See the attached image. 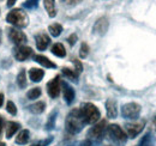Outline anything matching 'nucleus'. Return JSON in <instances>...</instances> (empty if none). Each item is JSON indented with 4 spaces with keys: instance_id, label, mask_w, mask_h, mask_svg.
<instances>
[{
    "instance_id": "f257e3e1",
    "label": "nucleus",
    "mask_w": 156,
    "mask_h": 146,
    "mask_svg": "<svg viewBox=\"0 0 156 146\" xmlns=\"http://www.w3.org/2000/svg\"><path fill=\"white\" fill-rule=\"evenodd\" d=\"M85 125V121L80 114V110L79 109H72L70 111V114L67 115L66 117V122H65V126H66V130L71 134H77L79 133L83 127Z\"/></svg>"
},
{
    "instance_id": "f03ea898",
    "label": "nucleus",
    "mask_w": 156,
    "mask_h": 146,
    "mask_svg": "<svg viewBox=\"0 0 156 146\" xmlns=\"http://www.w3.org/2000/svg\"><path fill=\"white\" fill-rule=\"evenodd\" d=\"M6 20L10 24H12L13 26H16V28H25L29 24L28 15L24 11H22L20 9L11 10L9 12V15L6 16Z\"/></svg>"
},
{
    "instance_id": "7ed1b4c3",
    "label": "nucleus",
    "mask_w": 156,
    "mask_h": 146,
    "mask_svg": "<svg viewBox=\"0 0 156 146\" xmlns=\"http://www.w3.org/2000/svg\"><path fill=\"white\" fill-rule=\"evenodd\" d=\"M79 110H80V114H82L85 123H95L101 117V113H100L98 108L93 103H84L79 108Z\"/></svg>"
},
{
    "instance_id": "20e7f679",
    "label": "nucleus",
    "mask_w": 156,
    "mask_h": 146,
    "mask_svg": "<svg viewBox=\"0 0 156 146\" xmlns=\"http://www.w3.org/2000/svg\"><path fill=\"white\" fill-rule=\"evenodd\" d=\"M107 134L109 137V139L112 141H114L118 145H122L126 143V139H127V135L126 133L121 129L120 126L118 125H111L107 127Z\"/></svg>"
},
{
    "instance_id": "39448f33",
    "label": "nucleus",
    "mask_w": 156,
    "mask_h": 146,
    "mask_svg": "<svg viewBox=\"0 0 156 146\" xmlns=\"http://www.w3.org/2000/svg\"><path fill=\"white\" fill-rule=\"evenodd\" d=\"M140 106L138 103L131 102V103H126L121 107V115L125 119H130V120H135L139 116L140 114Z\"/></svg>"
},
{
    "instance_id": "423d86ee",
    "label": "nucleus",
    "mask_w": 156,
    "mask_h": 146,
    "mask_svg": "<svg viewBox=\"0 0 156 146\" xmlns=\"http://www.w3.org/2000/svg\"><path fill=\"white\" fill-rule=\"evenodd\" d=\"M106 130H107V122H106V120H102V121L98 122L94 127H91L89 129L88 135H89L91 139H94V140H96V141H100V140L103 138Z\"/></svg>"
},
{
    "instance_id": "0eeeda50",
    "label": "nucleus",
    "mask_w": 156,
    "mask_h": 146,
    "mask_svg": "<svg viewBox=\"0 0 156 146\" xmlns=\"http://www.w3.org/2000/svg\"><path fill=\"white\" fill-rule=\"evenodd\" d=\"M7 35H9V38L12 43L17 44V46H22L27 42V35L20 31V29H16V28H9L7 29Z\"/></svg>"
},
{
    "instance_id": "6e6552de",
    "label": "nucleus",
    "mask_w": 156,
    "mask_h": 146,
    "mask_svg": "<svg viewBox=\"0 0 156 146\" xmlns=\"http://www.w3.org/2000/svg\"><path fill=\"white\" fill-rule=\"evenodd\" d=\"M33 55V49L28 46H17L13 48V56L17 61H25Z\"/></svg>"
},
{
    "instance_id": "1a4fd4ad",
    "label": "nucleus",
    "mask_w": 156,
    "mask_h": 146,
    "mask_svg": "<svg viewBox=\"0 0 156 146\" xmlns=\"http://www.w3.org/2000/svg\"><path fill=\"white\" fill-rule=\"evenodd\" d=\"M60 90H61V82H60L59 75H57L51 82H48V84H47V92H48L51 98H57L60 95Z\"/></svg>"
},
{
    "instance_id": "9d476101",
    "label": "nucleus",
    "mask_w": 156,
    "mask_h": 146,
    "mask_svg": "<svg viewBox=\"0 0 156 146\" xmlns=\"http://www.w3.org/2000/svg\"><path fill=\"white\" fill-rule=\"evenodd\" d=\"M144 126H145L144 121H139V122H135V123H127L125 126L127 137L129 138H136L137 135L143 130Z\"/></svg>"
},
{
    "instance_id": "9b49d317",
    "label": "nucleus",
    "mask_w": 156,
    "mask_h": 146,
    "mask_svg": "<svg viewBox=\"0 0 156 146\" xmlns=\"http://www.w3.org/2000/svg\"><path fill=\"white\" fill-rule=\"evenodd\" d=\"M108 26H109L108 19L106 18V17H101V18H98V20L95 22L94 28H93V31H94V34L102 36V35H105V34L107 33Z\"/></svg>"
},
{
    "instance_id": "f8f14e48",
    "label": "nucleus",
    "mask_w": 156,
    "mask_h": 146,
    "mask_svg": "<svg viewBox=\"0 0 156 146\" xmlns=\"http://www.w3.org/2000/svg\"><path fill=\"white\" fill-rule=\"evenodd\" d=\"M62 85V93H64V98H65V102L67 104H71L73 101H75V97H76V93L75 90L71 85H69L66 82H62L61 83Z\"/></svg>"
},
{
    "instance_id": "ddd939ff",
    "label": "nucleus",
    "mask_w": 156,
    "mask_h": 146,
    "mask_svg": "<svg viewBox=\"0 0 156 146\" xmlns=\"http://www.w3.org/2000/svg\"><path fill=\"white\" fill-rule=\"evenodd\" d=\"M35 41H36V47H37L39 50H44V49L49 46V43H51L49 36H48L47 34H44V33L37 34V35L35 36Z\"/></svg>"
},
{
    "instance_id": "4468645a",
    "label": "nucleus",
    "mask_w": 156,
    "mask_h": 146,
    "mask_svg": "<svg viewBox=\"0 0 156 146\" xmlns=\"http://www.w3.org/2000/svg\"><path fill=\"white\" fill-rule=\"evenodd\" d=\"M106 111H107V116L109 119H115L118 116V106L114 99L109 98L106 102Z\"/></svg>"
},
{
    "instance_id": "2eb2a0df",
    "label": "nucleus",
    "mask_w": 156,
    "mask_h": 146,
    "mask_svg": "<svg viewBox=\"0 0 156 146\" xmlns=\"http://www.w3.org/2000/svg\"><path fill=\"white\" fill-rule=\"evenodd\" d=\"M34 60L37 64L42 65L43 67H47V68H55L57 67V65L52 60H49L47 56H44V55H35L34 56Z\"/></svg>"
},
{
    "instance_id": "dca6fc26",
    "label": "nucleus",
    "mask_w": 156,
    "mask_h": 146,
    "mask_svg": "<svg viewBox=\"0 0 156 146\" xmlns=\"http://www.w3.org/2000/svg\"><path fill=\"white\" fill-rule=\"evenodd\" d=\"M20 128V125L18 122H15V121H9L6 123V138L11 139L13 137V134Z\"/></svg>"
},
{
    "instance_id": "f3484780",
    "label": "nucleus",
    "mask_w": 156,
    "mask_h": 146,
    "mask_svg": "<svg viewBox=\"0 0 156 146\" xmlns=\"http://www.w3.org/2000/svg\"><path fill=\"white\" fill-rule=\"evenodd\" d=\"M44 9L51 18H54L57 16V9H55V0H44Z\"/></svg>"
},
{
    "instance_id": "a211bd4d",
    "label": "nucleus",
    "mask_w": 156,
    "mask_h": 146,
    "mask_svg": "<svg viewBox=\"0 0 156 146\" xmlns=\"http://www.w3.org/2000/svg\"><path fill=\"white\" fill-rule=\"evenodd\" d=\"M29 139H30V132L28 129H23L18 133V135L16 137L15 141L18 145H24V144H27L29 141Z\"/></svg>"
},
{
    "instance_id": "6ab92c4d",
    "label": "nucleus",
    "mask_w": 156,
    "mask_h": 146,
    "mask_svg": "<svg viewBox=\"0 0 156 146\" xmlns=\"http://www.w3.org/2000/svg\"><path fill=\"white\" fill-rule=\"evenodd\" d=\"M44 77V71L41 70V68H31L29 71V78L35 82V83H39L42 80V78Z\"/></svg>"
},
{
    "instance_id": "aec40b11",
    "label": "nucleus",
    "mask_w": 156,
    "mask_h": 146,
    "mask_svg": "<svg viewBox=\"0 0 156 146\" xmlns=\"http://www.w3.org/2000/svg\"><path fill=\"white\" fill-rule=\"evenodd\" d=\"M51 52L55 55V56H58V57H65V56H66V49H65V47H64L61 43H55V44H53Z\"/></svg>"
},
{
    "instance_id": "412c9836",
    "label": "nucleus",
    "mask_w": 156,
    "mask_h": 146,
    "mask_svg": "<svg viewBox=\"0 0 156 146\" xmlns=\"http://www.w3.org/2000/svg\"><path fill=\"white\" fill-rule=\"evenodd\" d=\"M44 109H46V103L42 102V101L36 102V103L29 106V110H30L33 114H41V113L44 111Z\"/></svg>"
},
{
    "instance_id": "4be33fe9",
    "label": "nucleus",
    "mask_w": 156,
    "mask_h": 146,
    "mask_svg": "<svg viewBox=\"0 0 156 146\" xmlns=\"http://www.w3.org/2000/svg\"><path fill=\"white\" fill-rule=\"evenodd\" d=\"M48 31H49V34L53 37H58V36H60V34H61V31H62V26H61L59 23L51 24L49 28H48Z\"/></svg>"
},
{
    "instance_id": "5701e85b",
    "label": "nucleus",
    "mask_w": 156,
    "mask_h": 146,
    "mask_svg": "<svg viewBox=\"0 0 156 146\" xmlns=\"http://www.w3.org/2000/svg\"><path fill=\"white\" fill-rule=\"evenodd\" d=\"M17 84L20 89H24L27 86V73L25 70H20L17 75Z\"/></svg>"
},
{
    "instance_id": "b1692460",
    "label": "nucleus",
    "mask_w": 156,
    "mask_h": 146,
    "mask_svg": "<svg viewBox=\"0 0 156 146\" xmlns=\"http://www.w3.org/2000/svg\"><path fill=\"white\" fill-rule=\"evenodd\" d=\"M62 74H64L65 77H67L69 79H71V80H75V82H77L78 73L76 72L75 70H71V68L64 67V68H62Z\"/></svg>"
},
{
    "instance_id": "393cba45",
    "label": "nucleus",
    "mask_w": 156,
    "mask_h": 146,
    "mask_svg": "<svg viewBox=\"0 0 156 146\" xmlns=\"http://www.w3.org/2000/svg\"><path fill=\"white\" fill-rule=\"evenodd\" d=\"M137 146H154V140H153V138H151V135L148 133V134H145L143 138H142V140L139 141V144Z\"/></svg>"
},
{
    "instance_id": "a878e982",
    "label": "nucleus",
    "mask_w": 156,
    "mask_h": 146,
    "mask_svg": "<svg viewBox=\"0 0 156 146\" xmlns=\"http://www.w3.org/2000/svg\"><path fill=\"white\" fill-rule=\"evenodd\" d=\"M41 93H42V91H41L40 88H34V89L28 91L27 96H28L29 99H36V98H39L40 96H41Z\"/></svg>"
},
{
    "instance_id": "bb28decb",
    "label": "nucleus",
    "mask_w": 156,
    "mask_h": 146,
    "mask_svg": "<svg viewBox=\"0 0 156 146\" xmlns=\"http://www.w3.org/2000/svg\"><path fill=\"white\" fill-rule=\"evenodd\" d=\"M39 6V0H27L23 2V7L28 10H34Z\"/></svg>"
},
{
    "instance_id": "cd10ccee",
    "label": "nucleus",
    "mask_w": 156,
    "mask_h": 146,
    "mask_svg": "<svg viewBox=\"0 0 156 146\" xmlns=\"http://www.w3.org/2000/svg\"><path fill=\"white\" fill-rule=\"evenodd\" d=\"M89 54V46L84 42V43H82V46H80V49H79V56L82 57V59H84V57H87Z\"/></svg>"
},
{
    "instance_id": "c85d7f7f",
    "label": "nucleus",
    "mask_w": 156,
    "mask_h": 146,
    "mask_svg": "<svg viewBox=\"0 0 156 146\" xmlns=\"http://www.w3.org/2000/svg\"><path fill=\"white\" fill-rule=\"evenodd\" d=\"M6 110H7V113H10L11 115H16V114H17V107H16V104H15L12 101H9V102L6 103Z\"/></svg>"
},
{
    "instance_id": "c756f323",
    "label": "nucleus",
    "mask_w": 156,
    "mask_h": 146,
    "mask_svg": "<svg viewBox=\"0 0 156 146\" xmlns=\"http://www.w3.org/2000/svg\"><path fill=\"white\" fill-rule=\"evenodd\" d=\"M55 115H57V111H54V113H52V114L49 115V121H48V122H47V125H46L47 129H52V128L54 127V120H55Z\"/></svg>"
},
{
    "instance_id": "7c9ffc66",
    "label": "nucleus",
    "mask_w": 156,
    "mask_h": 146,
    "mask_svg": "<svg viewBox=\"0 0 156 146\" xmlns=\"http://www.w3.org/2000/svg\"><path fill=\"white\" fill-rule=\"evenodd\" d=\"M52 141H53V138L49 137V138H47V139H43V140H41V141H37V143L33 144L31 146H48Z\"/></svg>"
},
{
    "instance_id": "2f4dec72",
    "label": "nucleus",
    "mask_w": 156,
    "mask_h": 146,
    "mask_svg": "<svg viewBox=\"0 0 156 146\" xmlns=\"http://www.w3.org/2000/svg\"><path fill=\"white\" fill-rule=\"evenodd\" d=\"M82 0H61V2H64L65 5H67V6H75V5H77L79 4Z\"/></svg>"
},
{
    "instance_id": "473e14b6",
    "label": "nucleus",
    "mask_w": 156,
    "mask_h": 146,
    "mask_svg": "<svg viewBox=\"0 0 156 146\" xmlns=\"http://www.w3.org/2000/svg\"><path fill=\"white\" fill-rule=\"evenodd\" d=\"M73 62H75V66H76V68H75V71L79 74V73L82 72V70H83V66H82V64H80V61L79 60H73Z\"/></svg>"
},
{
    "instance_id": "72a5a7b5",
    "label": "nucleus",
    "mask_w": 156,
    "mask_h": 146,
    "mask_svg": "<svg viewBox=\"0 0 156 146\" xmlns=\"http://www.w3.org/2000/svg\"><path fill=\"white\" fill-rule=\"evenodd\" d=\"M67 41H69V43H70L71 46H73V44L76 43V41H77V35H76V34L70 35V36H69V38H67Z\"/></svg>"
},
{
    "instance_id": "f704fd0d",
    "label": "nucleus",
    "mask_w": 156,
    "mask_h": 146,
    "mask_svg": "<svg viewBox=\"0 0 156 146\" xmlns=\"http://www.w3.org/2000/svg\"><path fill=\"white\" fill-rule=\"evenodd\" d=\"M79 146H93V143H91L90 139H85V140H83V141L80 143Z\"/></svg>"
},
{
    "instance_id": "c9c22d12",
    "label": "nucleus",
    "mask_w": 156,
    "mask_h": 146,
    "mask_svg": "<svg viewBox=\"0 0 156 146\" xmlns=\"http://www.w3.org/2000/svg\"><path fill=\"white\" fill-rule=\"evenodd\" d=\"M16 1H17V0H7V6H9V7H12V6L16 4Z\"/></svg>"
},
{
    "instance_id": "e433bc0d",
    "label": "nucleus",
    "mask_w": 156,
    "mask_h": 146,
    "mask_svg": "<svg viewBox=\"0 0 156 146\" xmlns=\"http://www.w3.org/2000/svg\"><path fill=\"white\" fill-rule=\"evenodd\" d=\"M2 127H4V119L0 115V135H1V132H2Z\"/></svg>"
},
{
    "instance_id": "4c0bfd02",
    "label": "nucleus",
    "mask_w": 156,
    "mask_h": 146,
    "mask_svg": "<svg viewBox=\"0 0 156 146\" xmlns=\"http://www.w3.org/2000/svg\"><path fill=\"white\" fill-rule=\"evenodd\" d=\"M4 104V95L0 92V107Z\"/></svg>"
},
{
    "instance_id": "58836bf2",
    "label": "nucleus",
    "mask_w": 156,
    "mask_h": 146,
    "mask_svg": "<svg viewBox=\"0 0 156 146\" xmlns=\"http://www.w3.org/2000/svg\"><path fill=\"white\" fill-rule=\"evenodd\" d=\"M153 126H154V128H155V130H156V116L153 117Z\"/></svg>"
},
{
    "instance_id": "ea45409f",
    "label": "nucleus",
    "mask_w": 156,
    "mask_h": 146,
    "mask_svg": "<svg viewBox=\"0 0 156 146\" xmlns=\"http://www.w3.org/2000/svg\"><path fill=\"white\" fill-rule=\"evenodd\" d=\"M1 38H2V31H1V29H0V44H1Z\"/></svg>"
},
{
    "instance_id": "a19ab883",
    "label": "nucleus",
    "mask_w": 156,
    "mask_h": 146,
    "mask_svg": "<svg viewBox=\"0 0 156 146\" xmlns=\"http://www.w3.org/2000/svg\"><path fill=\"white\" fill-rule=\"evenodd\" d=\"M0 146H6V144H5V143H1V141H0Z\"/></svg>"
},
{
    "instance_id": "79ce46f5",
    "label": "nucleus",
    "mask_w": 156,
    "mask_h": 146,
    "mask_svg": "<svg viewBox=\"0 0 156 146\" xmlns=\"http://www.w3.org/2000/svg\"><path fill=\"white\" fill-rule=\"evenodd\" d=\"M106 146H111V145H106Z\"/></svg>"
}]
</instances>
